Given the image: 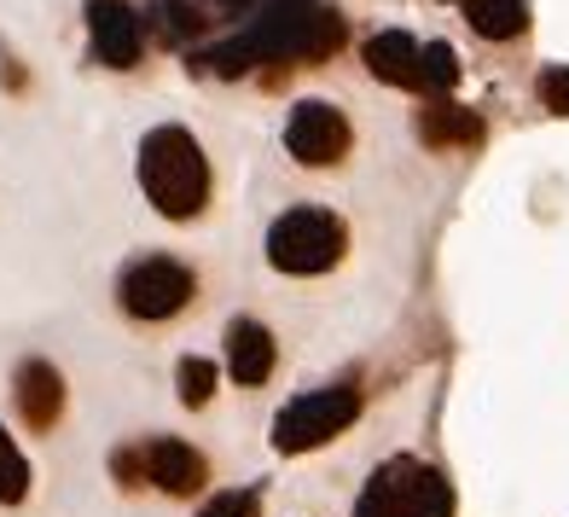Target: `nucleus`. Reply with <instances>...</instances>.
<instances>
[{
  "mask_svg": "<svg viewBox=\"0 0 569 517\" xmlns=\"http://www.w3.org/2000/svg\"><path fill=\"white\" fill-rule=\"evenodd\" d=\"M349 250V227L320 210V203H297L268 227V262L279 274H297V279H315L326 268H338Z\"/></svg>",
  "mask_w": 569,
  "mask_h": 517,
  "instance_id": "nucleus-3",
  "label": "nucleus"
},
{
  "mask_svg": "<svg viewBox=\"0 0 569 517\" xmlns=\"http://www.w3.org/2000/svg\"><path fill=\"white\" fill-rule=\"evenodd\" d=\"M535 93H540V106H547V111L569 117V70H563V64H547V70H540Z\"/></svg>",
  "mask_w": 569,
  "mask_h": 517,
  "instance_id": "nucleus-19",
  "label": "nucleus"
},
{
  "mask_svg": "<svg viewBox=\"0 0 569 517\" xmlns=\"http://www.w3.org/2000/svg\"><path fill=\"white\" fill-rule=\"evenodd\" d=\"M140 187L151 210L169 221H192L210 203V158L180 122H163L140 140Z\"/></svg>",
  "mask_w": 569,
  "mask_h": 517,
  "instance_id": "nucleus-1",
  "label": "nucleus"
},
{
  "mask_svg": "<svg viewBox=\"0 0 569 517\" xmlns=\"http://www.w3.org/2000/svg\"><path fill=\"white\" fill-rule=\"evenodd\" d=\"M465 23L482 41H517L529 30V0H465Z\"/></svg>",
  "mask_w": 569,
  "mask_h": 517,
  "instance_id": "nucleus-13",
  "label": "nucleus"
},
{
  "mask_svg": "<svg viewBox=\"0 0 569 517\" xmlns=\"http://www.w3.org/2000/svg\"><path fill=\"white\" fill-rule=\"evenodd\" d=\"M111 477H117V488H146V465H140V443H128V448H111Z\"/></svg>",
  "mask_w": 569,
  "mask_h": 517,
  "instance_id": "nucleus-20",
  "label": "nucleus"
},
{
  "mask_svg": "<svg viewBox=\"0 0 569 517\" xmlns=\"http://www.w3.org/2000/svg\"><path fill=\"white\" fill-rule=\"evenodd\" d=\"M0 82H7V93H23V88H30V76H23V64L7 53V59H0Z\"/></svg>",
  "mask_w": 569,
  "mask_h": 517,
  "instance_id": "nucleus-21",
  "label": "nucleus"
},
{
  "mask_svg": "<svg viewBox=\"0 0 569 517\" xmlns=\"http://www.w3.org/2000/svg\"><path fill=\"white\" fill-rule=\"evenodd\" d=\"M360 407H367V396H360L355 384H320V390H302L297 401L279 407L273 448L279 454H315V448H326L331 436H343L360 419Z\"/></svg>",
  "mask_w": 569,
  "mask_h": 517,
  "instance_id": "nucleus-4",
  "label": "nucleus"
},
{
  "mask_svg": "<svg viewBox=\"0 0 569 517\" xmlns=\"http://www.w3.org/2000/svg\"><path fill=\"white\" fill-rule=\"evenodd\" d=\"M349 117L331 106V99H302L284 122V146H291V158L302 169H331L349 158Z\"/></svg>",
  "mask_w": 569,
  "mask_h": 517,
  "instance_id": "nucleus-6",
  "label": "nucleus"
},
{
  "mask_svg": "<svg viewBox=\"0 0 569 517\" xmlns=\"http://www.w3.org/2000/svg\"><path fill=\"white\" fill-rule=\"evenodd\" d=\"M367 70L390 88H407V93H425V47L412 41L407 30H378L367 41Z\"/></svg>",
  "mask_w": 569,
  "mask_h": 517,
  "instance_id": "nucleus-11",
  "label": "nucleus"
},
{
  "mask_svg": "<svg viewBox=\"0 0 569 517\" xmlns=\"http://www.w3.org/2000/svg\"><path fill=\"white\" fill-rule=\"evenodd\" d=\"M23 500H30V459L0 425V506H23Z\"/></svg>",
  "mask_w": 569,
  "mask_h": 517,
  "instance_id": "nucleus-14",
  "label": "nucleus"
},
{
  "mask_svg": "<svg viewBox=\"0 0 569 517\" xmlns=\"http://www.w3.org/2000/svg\"><path fill=\"white\" fill-rule=\"evenodd\" d=\"M151 18H158V36H163V41H187V36L198 30V12L187 7V0H163Z\"/></svg>",
  "mask_w": 569,
  "mask_h": 517,
  "instance_id": "nucleus-18",
  "label": "nucleus"
},
{
  "mask_svg": "<svg viewBox=\"0 0 569 517\" xmlns=\"http://www.w3.org/2000/svg\"><path fill=\"white\" fill-rule=\"evenodd\" d=\"M192 291H198V279H192L187 262H174V256H140V262H128L122 279H117L122 315L128 320H146V326L174 320L180 308L192 302Z\"/></svg>",
  "mask_w": 569,
  "mask_h": 517,
  "instance_id": "nucleus-5",
  "label": "nucleus"
},
{
  "mask_svg": "<svg viewBox=\"0 0 569 517\" xmlns=\"http://www.w3.org/2000/svg\"><path fill=\"white\" fill-rule=\"evenodd\" d=\"M88 36H93V59L111 70H134L146 53V18L128 0H88Z\"/></svg>",
  "mask_w": 569,
  "mask_h": 517,
  "instance_id": "nucleus-7",
  "label": "nucleus"
},
{
  "mask_svg": "<svg viewBox=\"0 0 569 517\" xmlns=\"http://www.w3.org/2000/svg\"><path fill=\"white\" fill-rule=\"evenodd\" d=\"M448 88H459V59L448 41H430L425 47V99H442Z\"/></svg>",
  "mask_w": 569,
  "mask_h": 517,
  "instance_id": "nucleus-16",
  "label": "nucleus"
},
{
  "mask_svg": "<svg viewBox=\"0 0 569 517\" xmlns=\"http://www.w3.org/2000/svg\"><path fill=\"white\" fill-rule=\"evenodd\" d=\"M140 465H146V483L163 488L169 500H192L198 488L210 483V459H203L192 443H180V436H146Z\"/></svg>",
  "mask_w": 569,
  "mask_h": 517,
  "instance_id": "nucleus-8",
  "label": "nucleus"
},
{
  "mask_svg": "<svg viewBox=\"0 0 569 517\" xmlns=\"http://www.w3.org/2000/svg\"><path fill=\"white\" fill-rule=\"evenodd\" d=\"M355 517H453V483L419 454H396L367 477Z\"/></svg>",
  "mask_w": 569,
  "mask_h": 517,
  "instance_id": "nucleus-2",
  "label": "nucleus"
},
{
  "mask_svg": "<svg viewBox=\"0 0 569 517\" xmlns=\"http://www.w3.org/2000/svg\"><path fill=\"white\" fill-rule=\"evenodd\" d=\"M279 367V344L273 331L262 320H232L227 326V372L244 384V390H256V384H268Z\"/></svg>",
  "mask_w": 569,
  "mask_h": 517,
  "instance_id": "nucleus-12",
  "label": "nucleus"
},
{
  "mask_svg": "<svg viewBox=\"0 0 569 517\" xmlns=\"http://www.w3.org/2000/svg\"><path fill=\"white\" fill-rule=\"evenodd\" d=\"M412 135H419L425 146H436V151H477L488 128H482L477 111L453 106V99H425L419 117H412Z\"/></svg>",
  "mask_w": 569,
  "mask_h": 517,
  "instance_id": "nucleus-10",
  "label": "nucleus"
},
{
  "mask_svg": "<svg viewBox=\"0 0 569 517\" xmlns=\"http://www.w3.org/2000/svg\"><path fill=\"white\" fill-rule=\"evenodd\" d=\"M174 390H180V401H187V407H210V396H216V360L187 355L174 367Z\"/></svg>",
  "mask_w": 569,
  "mask_h": 517,
  "instance_id": "nucleus-15",
  "label": "nucleus"
},
{
  "mask_svg": "<svg viewBox=\"0 0 569 517\" xmlns=\"http://www.w3.org/2000/svg\"><path fill=\"white\" fill-rule=\"evenodd\" d=\"M12 401H18V419L30 425L36 436H47L59 419H64V372L53 367V360H18V372H12Z\"/></svg>",
  "mask_w": 569,
  "mask_h": 517,
  "instance_id": "nucleus-9",
  "label": "nucleus"
},
{
  "mask_svg": "<svg viewBox=\"0 0 569 517\" xmlns=\"http://www.w3.org/2000/svg\"><path fill=\"white\" fill-rule=\"evenodd\" d=\"M198 517H262V488H227V495L203 500Z\"/></svg>",
  "mask_w": 569,
  "mask_h": 517,
  "instance_id": "nucleus-17",
  "label": "nucleus"
}]
</instances>
